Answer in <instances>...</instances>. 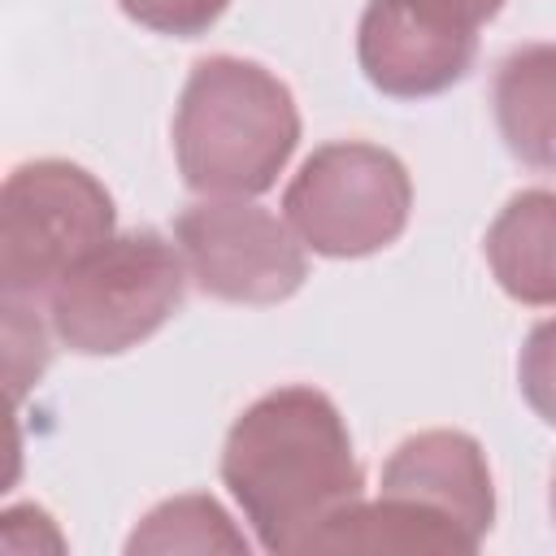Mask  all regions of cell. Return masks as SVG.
<instances>
[{
	"label": "cell",
	"instance_id": "14",
	"mask_svg": "<svg viewBox=\"0 0 556 556\" xmlns=\"http://www.w3.org/2000/svg\"><path fill=\"white\" fill-rule=\"evenodd\" d=\"M421 4L434 9V13H443L447 22H456L465 30H482L504 9V0H421Z\"/></svg>",
	"mask_w": 556,
	"mask_h": 556
},
{
	"label": "cell",
	"instance_id": "13",
	"mask_svg": "<svg viewBox=\"0 0 556 556\" xmlns=\"http://www.w3.org/2000/svg\"><path fill=\"white\" fill-rule=\"evenodd\" d=\"M122 13L156 35H174V39H195L204 35L226 9L230 0H117Z\"/></svg>",
	"mask_w": 556,
	"mask_h": 556
},
{
	"label": "cell",
	"instance_id": "1",
	"mask_svg": "<svg viewBox=\"0 0 556 556\" xmlns=\"http://www.w3.org/2000/svg\"><path fill=\"white\" fill-rule=\"evenodd\" d=\"M222 482L265 552L308 539L365 491V469L334 400L291 382L252 400L222 443Z\"/></svg>",
	"mask_w": 556,
	"mask_h": 556
},
{
	"label": "cell",
	"instance_id": "15",
	"mask_svg": "<svg viewBox=\"0 0 556 556\" xmlns=\"http://www.w3.org/2000/svg\"><path fill=\"white\" fill-rule=\"evenodd\" d=\"M552 517H556V469H552Z\"/></svg>",
	"mask_w": 556,
	"mask_h": 556
},
{
	"label": "cell",
	"instance_id": "7",
	"mask_svg": "<svg viewBox=\"0 0 556 556\" xmlns=\"http://www.w3.org/2000/svg\"><path fill=\"white\" fill-rule=\"evenodd\" d=\"M478 56V30L447 22L421 0H369L356 26V61L374 91L426 100L456 87Z\"/></svg>",
	"mask_w": 556,
	"mask_h": 556
},
{
	"label": "cell",
	"instance_id": "5",
	"mask_svg": "<svg viewBox=\"0 0 556 556\" xmlns=\"http://www.w3.org/2000/svg\"><path fill=\"white\" fill-rule=\"evenodd\" d=\"M117 226L104 182L61 156L17 165L0 187V287L4 300L48 295L52 282L100 248Z\"/></svg>",
	"mask_w": 556,
	"mask_h": 556
},
{
	"label": "cell",
	"instance_id": "4",
	"mask_svg": "<svg viewBox=\"0 0 556 556\" xmlns=\"http://www.w3.org/2000/svg\"><path fill=\"white\" fill-rule=\"evenodd\" d=\"M413 208V178L391 148L334 139L304 156L282 191V217L304 248L356 261L391 248Z\"/></svg>",
	"mask_w": 556,
	"mask_h": 556
},
{
	"label": "cell",
	"instance_id": "8",
	"mask_svg": "<svg viewBox=\"0 0 556 556\" xmlns=\"http://www.w3.org/2000/svg\"><path fill=\"white\" fill-rule=\"evenodd\" d=\"M382 495L408 500L443 521H452L473 547L495 521V482L486 452L465 430H421L408 434L382 465Z\"/></svg>",
	"mask_w": 556,
	"mask_h": 556
},
{
	"label": "cell",
	"instance_id": "11",
	"mask_svg": "<svg viewBox=\"0 0 556 556\" xmlns=\"http://www.w3.org/2000/svg\"><path fill=\"white\" fill-rule=\"evenodd\" d=\"M130 556H178V552H230L248 556L243 530L230 521V513L213 495H174L161 500L126 539Z\"/></svg>",
	"mask_w": 556,
	"mask_h": 556
},
{
	"label": "cell",
	"instance_id": "12",
	"mask_svg": "<svg viewBox=\"0 0 556 556\" xmlns=\"http://www.w3.org/2000/svg\"><path fill=\"white\" fill-rule=\"evenodd\" d=\"M517 382H521L526 404L547 426H556V317L539 321L526 334L521 356H517Z\"/></svg>",
	"mask_w": 556,
	"mask_h": 556
},
{
	"label": "cell",
	"instance_id": "6",
	"mask_svg": "<svg viewBox=\"0 0 556 556\" xmlns=\"http://www.w3.org/2000/svg\"><path fill=\"white\" fill-rule=\"evenodd\" d=\"M174 243L195 287L226 304H282L308 278L300 235L248 195L187 204Z\"/></svg>",
	"mask_w": 556,
	"mask_h": 556
},
{
	"label": "cell",
	"instance_id": "3",
	"mask_svg": "<svg viewBox=\"0 0 556 556\" xmlns=\"http://www.w3.org/2000/svg\"><path fill=\"white\" fill-rule=\"evenodd\" d=\"M187 295V261L156 230L109 235L48 291L52 334L78 356H117L152 339Z\"/></svg>",
	"mask_w": 556,
	"mask_h": 556
},
{
	"label": "cell",
	"instance_id": "2",
	"mask_svg": "<svg viewBox=\"0 0 556 556\" xmlns=\"http://www.w3.org/2000/svg\"><path fill=\"white\" fill-rule=\"evenodd\" d=\"M300 143L291 87L243 56L191 65L174 109L178 174L200 195H261L278 182Z\"/></svg>",
	"mask_w": 556,
	"mask_h": 556
},
{
	"label": "cell",
	"instance_id": "10",
	"mask_svg": "<svg viewBox=\"0 0 556 556\" xmlns=\"http://www.w3.org/2000/svg\"><path fill=\"white\" fill-rule=\"evenodd\" d=\"M491 109L504 148L534 169H556V43H521L495 65Z\"/></svg>",
	"mask_w": 556,
	"mask_h": 556
},
{
	"label": "cell",
	"instance_id": "9",
	"mask_svg": "<svg viewBox=\"0 0 556 556\" xmlns=\"http://www.w3.org/2000/svg\"><path fill=\"white\" fill-rule=\"evenodd\" d=\"M486 265L504 295L530 308L556 304V191L526 187L517 191L482 239Z\"/></svg>",
	"mask_w": 556,
	"mask_h": 556
}]
</instances>
